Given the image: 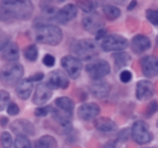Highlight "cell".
<instances>
[{
  "label": "cell",
  "mask_w": 158,
  "mask_h": 148,
  "mask_svg": "<svg viewBox=\"0 0 158 148\" xmlns=\"http://www.w3.org/2000/svg\"><path fill=\"white\" fill-rule=\"evenodd\" d=\"M113 2L116 3V5H123V3L127 1V0H112Z\"/></svg>",
  "instance_id": "obj_44"
},
{
  "label": "cell",
  "mask_w": 158,
  "mask_h": 148,
  "mask_svg": "<svg viewBox=\"0 0 158 148\" xmlns=\"http://www.w3.org/2000/svg\"><path fill=\"white\" fill-rule=\"evenodd\" d=\"M13 148H31V143L28 139V136L16 135L13 143Z\"/></svg>",
  "instance_id": "obj_28"
},
{
  "label": "cell",
  "mask_w": 158,
  "mask_h": 148,
  "mask_svg": "<svg viewBox=\"0 0 158 148\" xmlns=\"http://www.w3.org/2000/svg\"><path fill=\"white\" fill-rule=\"evenodd\" d=\"M156 41H157V44H158V36H157V38H156Z\"/></svg>",
  "instance_id": "obj_45"
},
{
  "label": "cell",
  "mask_w": 158,
  "mask_h": 148,
  "mask_svg": "<svg viewBox=\"0 0 158 148\" xmlns=\"http://www.w3.org/2000/svg\"><path fill=\"white\" fill-rule=\"evenodd\" d=\"M146 18L154 26H158V10L148 9L146 11Z\"/></svg>",
  "instance_id": "obj_33"
},
{
  "label": "cell",
  "mask_w": 158,
  "mask_h": 148,
  "mask_svg": "<svg viewBox=\"0 0 158 148\" xmlns=\"http://www.w3.org/2000/svg\"><path fill=\"white\" fill-rule=\"evenodd\" d=\"M56 139L51 135H44L34 144V148H56Z\"/></svg>",
  "instance_id": "obj_24"
},
{
  "label": "cell",
  "mask_w": 158,
  "mask_h": 148,
  "mask_svg": "<svg viewBox=\"0 0 158 148\" xmlns=\"http://www.w3.org/2000/svg\"><path fill=\"white\" fill-rule=\"evenodd\" d=\"M63 39V33L56 25H39L35 31V40L47 46H57Z\"/></svg>",
  "instance_id": "obj_2"
},
{
  "label": "cell",
  "mask_w": 158,
  "mask_h": 148,
  "mask_svg": "<svg viewBox=\"0 0 158 148\" xmlns=\"http://www.w3.org/2000/svg\"><path fill=\"white\" fill-rule=\"evenodd\" d=\"M7 113H9L10 116H16L20 113V107H19L18 104L11 102V103H9L7 106Z\"/></svg>",
  "instance_id": "obj_35"
},
{
  "label": "cell",
  "mask_w": 158,
  "mask_h": 148,
  "mask_svg": "<svg viewBox=\"0 0 158 148\" xmlns=\"http://www.w3.org/2000/svg\"><path fill=\"white\" fill-rule=\"evenodd\" d=\"M34 89V82L29 80V78L22 79L15 87V93L22 101H26L31 96Z\"/></svg>",
  "instance_id": "obj_20"
},
{
  "label": "cell",
  "mask_w": 158,
  "mask_h": 148,
  "mask_svg": "<svg viewBox=\"0 0 158 148\" xmlns=\"http://www.w3.org/2000/svg\"><path fill=\"white\" fill-rule=\"evenodd\" d=\"M78 9L74 3H68V5L64 6L62 9L57 11L56 15L54 18V21L59 24H66L69 21L74 20L77 15Z\"/></svg>",
  "instance_id": "obj_16"
},
{
  "label": "cell",
  "mask_w": 158,
  "mask_h": 148,
  "mask_svg": "<svg viewBox=\"0 0 158 148\" xmlns=\"http://www.w3.org/2000/svg\"><path fill=\"white\" fill-rule=\"evenodd\" d=\"M90 92L94 97L105 98L110 92V84L103 79H97L90 84Z\"/></svg>",
  "instance_id": "obj_18"
},
{
  "label": "cell",
  "mask_w": 158,
  "mask_h": 148,
  "mask_svg": "<svg viewBox=\"0 0 158 148\" xmlns=\"http://www.w3.org/2000/svg\"><path fill=\"white\" fill-rule=\"evenodd\" d=\"M8 122H9V120H8L7 117H1V118H0V125L2 126V128H5V126L8 125Z\"/></svg>",
  "instance_id": "obj_41"
},
{
  "label": "cell",
  "mask_w": 158,
  "mask_h": 148,
  "mask_svg": "<svg viewBox=\"0 0 158 148\" xmlns=\"http://www.w3.org/2000/svg\"><path fill=\"white\" fill-rule=\"evenodd\" d=\"M135 6H136V0H132L131 2H130L129 7H128V10H132V9H134V8H135Z\"/></svg>",
  "instance_id": "obj_43"
},
{
  "label": "cell",
  "mask_w": 158,
  "mask_h": 148,
  "mask_svg": "<svg viewBox=\"0 0 158 148\" xmlns=\"http://www.w3.org/2000/svg\"><path fill=\"white\" fill-rule=\"evenodd\" d=\"M44 75L42 74V72H37V74H34L33 76L28 77L29 80L33 81V82H39V81H41L42 79H44Z\"/></svg>",
  "instance_id": "obj_40"
},
{
  "label": "cell",
  "mask_w": 158,
  "mask_h": 148,
  "mask_svg": "<svg viewBox=\"0 0 158 148\" xmlns=\"http://www.w3.org/2000/svg\"><path fill=\"white\" fill-rule=\"evenodd\" d=\"M101 41V48L105 52H112V51H123L128 48L129 42L125 37L116 34L106 35Z\"/></svg>",
  "instance_id": "obj_6"
},
{
  "label": "cell",
  "mask_w": 158,
  "mask_h": 148,
  "mask_svg": "<svg viewBox=\"0 0 158 148\" xmlns=\"http://www.w3.org/2000/svg\"><path fill=\"white\" fill-rule=\"evenodd\" d=\"M131 136L133 141L139 145H145L153 141V134L149 131L146 122L142 120L135 121L131 126Z\"/></svg>",
  "instance_id": "obj_5"
},
{
  "label": "cell",
  "mask_w": 158,
  "mask_h": 148,
  "mask_svg": "<svg viewBox=\"0 0 158 148\" xmlns=\"http://www.w3.org/2000/svg\"><path fill=\"white\" fill-rule=\"evenodd\" d=\"M38 48L35 46V44H31V46L26 47L24 50V56L27 61L29 62H35L36 60L38 59Z\"/></svg>",
  "instance_id": "obj_27"
},
{
  "label": "cell",
  "mask_w": 158,
  "mask_h": 148,
  "mask_svg": "<svg viewBox=\"0 0 158 148\" xmlns=\"http://www.w3.org/2000/svg\"><path fill=\"white\" fill-rule=\"evenodd\" d=\"M10 43V37L5 33H0V51H2Z\"/></svg>",
  "instance_id": "obj_38"
},
{
  "label": "cell",
  "mask_w": 158,
  "mask_h": 148,
  "mask_svg": "<svg viewBox=\"0 0 158 148\" xmlns=\"http://www.w3.org/2000/svg\"><path fill=\"white\" fill-rule=\"evenodd\" d=\"M113 59H114V63L117 69L126 67L130 63V61H131V56L128 53L123 52V51H118V52L114 53L113 54Z\"/></svg>",
  "instance_id": "obj_25"
},
{
  "label": "cell",
  "mask_w": 158,
  "mask_h": 148,
  "mask_svg": "<svg viewBox=\"0 0 158 148\" xmlns=\"http://www.w3.org/2000/svg\"><path fill=\"white\" fill-rule=\"evenodd\" d=\"M13 138L9 132H2L0 135V148H11L13 146Z\"/></svg>",
  "instance_id": "obj_29"
},
{
  "label": "cell",
  "mask_w": 158,
  "mask_h": 148,
  "mask_svg": "<svg viewBox=\"0 0 158 148\" xmlns=\"http://www.w3.org/2000/svg\"><path fill=\"white\" fill-rule=\"evenodd\" d=\"M55 106L57 107L59 110H61L62 113L68 115L69 117H72L73 113H74L75 103L72 98L67 97V96H61V97H57L56 100H55Z\"/></svg>",
  "instance_id": "obj_22"
},
{
  "label": "cell",
  "mask_w": 158,
  "mask_h": 148,
  "mask_svg": "<svg viewBox=\"0 0 158 148\" xmlns=\"http://www.w3.org/2000/svg\"><path fill=\"white\" fill-rule=\"evenodd\" d=\"M42 63H44L47 67H52V66H54V64H55L54 56L51 54H46L44 56V59H42Z\"/></svg>",
  "instance_id": "obj_39"
},
{
  "label": "cell",
  "mask_w": 158,
  "mask_h": 148,
  "mask_svg": "<svg viewBox=\"0 0 158 148\" xmlns=\"http://www.w3.org/2000/svg\"><path fill=\"white\" fill-rule=\"evenodd\" d=\"M157 128H158V121H157Z\"/></svg>",
  "instance_id": "obj_46"
},
{
  "label": "cell",
  "mask_w": 158,
  "mask_h": 148,
  "mask_svg": "<svg viewBox=\"0 0 158 148\" xmlns=\"http://www.w3.org/2000/svg\"><path fill=\"white\" fill-rule=\"evenodd\" d=\"M23 75V66L16 62H10L0 70V81L5 87H14L22 80Z\"/></svg>",
  "instance_id": "obj_3"
},
{
  "label": "cell",
  "mask_w": 158,
  "mask_h": 148,
  "mask_svg": "<svg viewBox=\"0 0 158 148\" xmlns=\"http://www.w3.org/2000/svg\"><path fill=\"white\" fill-rule=\"evenodd\" d=\"M34 7L29 0H2L0 6V21L12 23L26 21L33 15Z\"/></svg>",
  "instance_id": "obj_1"
},
{
  "label": "cell",
  "mask_w": 158,
  "mask_h": 148,
  "mask_svg": "<svg viewBox=\"0 0 158 148\" xmlns=\"http://www.w3.org/2000/svg\"><path fill=\"white\" fill-rule=\"evenodd\" d=\"M67 74H64L62 70H53L50 75H49L48 79V84L50 85L52 89H61L65 90L69 85V80L68 77L66 76Z\"/></svg>",
  "instance_id": "obj_15"
},
{
  "label": "cell",
  "mask_w": 158,
  "mask_h": 148,
  "mask_svg": "<svg viewBox=\"0 0 158 148\" xmlns=\"http://www.w3.org/2000/svg\"><path fill=\"white\" fill-rule=\"evenodd\" d=\"M78 7H80V9L82 11L87 12H92L95 8V2H93L92 0H79L78 1Z\"/></svg>",
  "instance_id": "obj_30"
},
{
  "label": "cell",
  "mask_w": 158,
  "mask_h": 148,
  "mask_svg": "<svg viewBox=\"0 0 158 148\" xmlns=\"http://www.w3.org/2000/svg\"><path fill=\"white\" fill-rule=\"evenodd\" d=\"M86 72L93 80L103 79L110 74V66L105 60H94L86 66Z\"/></svg>",
  "instance_id": "obj_8"
},
{
  "label": "cell",
  "mask_w": 158,
  "mask_h": 148,
  "mask_svg": "<svg viewBox=\"0 0 158 148\" xmlns=\"http://www.w3.org/2000/svg\"><path fill=\"white\" fill-rule=\"evenodd\" d=\"M53 109L54 108L52 106H44L42 105V106L35 109V116H37V117H46V116L52 113Z\"/></svg>",
  "instance_id": "obj_32"
},
{
  "label": "cell",
  "mask_w": 158,
  "mask_h": 148,
  "mask_svg": "<svg viewBox=\"0 0 158 148\" xmlns=\"http://www.w3.org/2000/svg\"><path fill=\"white\" fill-rule=\"evenodd\" d=\"M155 93L154 84L148 80H141L136 83L135 96L139 101H147L151 100Z\"/></svg>",
  "instance_id": "obj_17"
},
{
  "label": "cell",
  "mask_w": 158,
  "mask_h": 148,
  "mask_svg": "<svg viewBox=\"0 0 158 148\" xmlns=\"http://www.w3.org/2000/svg\"><path fill=\"white\" fill-rule=\"evenodd\" d=\"M53 122L55 123V131L62 135H67L73 131V123L70 121V118L68 115L62 113L59 109H53L51 113Z\"/></svg>",
  "instance_id": "obj_7"
},
{
  "label": "cell",
  "mask_w": 158,
  "mask_h": 148,
  "mask_svg": "<svg viewBox=\"0 0 158 148\" xmlns=\"http://www.w3.org/2000/svg\"><path fill=\"white\" fill-rule=\"evenodd\" d=\"M61 65L64 68L66 74L68 75V77H70L72 79H77L81 74L82 64L81 61L77 56L65 55L61 60Z\"/></svg>",
  "instance_id": "obj_9"
},
{
  "label": "cell",
  "mask_w": 158,
  "mask_h": 148,
  "mask_svg": "<svg viewBox=\"0 0 158 148\" xmlns=\"http://www.w3.org/2000/svg\"><path fill=\"white\" fill-rule=\"evenodd\" d=\"M157 110H158V103L156 102V101H152V102L147 105L146 110H145V116H146L147 118L152 117L154 113H157Z\"/></svg>",
  "instance_id": "obj_34"
},
{
  "label": "cell",
  "mask_w": 158,
  "mask_h": 148,
  "mask_svg": "<svg viewBox=\"0 0 158 148\" xmlns=\"http://www.w3.org/2000/svg\"><path fill=\"white\" fill-rule=\"evenodd\" d=\"M19 57H20V50L19 46L14 42H10L1 53V59L6 62H15L19 60Z\"/></svg>",
  "instance_id": "obj_23"
},
{
  "label": "cell",
  "mask_w": 158,
  "mask_h": 148,
  "mask_svg": "<svg viewBox=\"0 0 158 148\" xmlns=\"http://www.w3.org/2000/svg\"><path fill=\"white\" fill-rule=\"evenodd\" d=\"M130 135H131V130H129V129H123V130H121L120 132L118 133L117 138L120 142H127Z\"/></svg>",
  "instance_id": "obj_37"
},
{
  "label": "cell",
  "mask_w": 158,
  "mask_h": 148,
  "mask_svg": "<svg viewBox=\"0 0 158 148\" xmlns=\"http://www.w3.org/2000/svg\"><path fill=\"white\" fill-rule=\"evenodd\" d=\"M93 125L100 132H114L117 129V124L112 119L107 117H99L95 118L93 121Z\"/></svg>",
  "instance_id": "obj_21"
},
{
  "label": "cell",
  "mask_w": 158,
  "mask_h": 148,
  "mask_svg": "<svg viewBox=\"0 0 158 148\" xmlns=\"http://www.w3.org/2000/svg\"><path fill=\"white\" fill-rule=\"evenodd\" d=\"M10 130L16 135H24V136L35 135V126L29 120L26 119L14 120L10 124Z\"/></svg>",
  "instance_id": "obj_12"
},
{
  "label": "cell",
  "mask_w": 158,
  "mask_h": 148,
  "mask_svg": "<svg viewBox=\"0 0 158 148\" xmlns=\"http://www.w3.org/2000/svg\"><path fill=\"white\" fill-rule=\"evenodd\" d=\"M102 148H116V144H115V142H108Z\"/></svg>",
  "instance_id": "obj_42"
},
{
  "label": "cell",
  "mask_w": 158,
  "mask_h": 148,
  "mask_svg": "<svg viewBox=\"0 0 158 148\" xmlns=\"http://www.w3.org/2000/svg\"><path fill=\"white\" fill-rule=\"evenodd\" d=\"M53 95V89L47 83L40 82L37 84L33 95V103L38 106L44 105Z\"/></svg>",
  "instance_id": "obj_11"
},
{
  "label": "cell",
  "mask_w": 158,
  "mask_h": 148,
  "mask_svg": "<svg viewBox=\"0 0 158 148\" xmlns=\"http://www.w3.org/2000/svg\"><path fill=\"white\" fill-rule=\"evenodd\" d=\"M119 79H120V81H121V82H123V83L130 82V81H131V79H132L131 72H130V70H127V69L123 70V72H120V75H119Z\"/></svg>",
  "instance_id": "obj_36"
},
{
  "label": "cell",
  "mask_w": 158,
  "mask_h": 148,
  "mask_svg": "<svg viewBox=\"0 0 158 148\" xmlns=\"http://www.w3.org/2000/svg\"><path fill=\"white\" fill-rule=\"evenodd\" d=\"M73 51L76 56L81 61H91L99 55V46L92 39L78 40L74 44Z\"/></svg>",
  "instance_id": "obj_4"
},
{
  "label": "cell",
  "mask_w": 158,
  "mask_h": 148,
  "mask_svg": "<svg viewBox=\"0 0 158 148\" xmlns=\"http://www.w3.org/2000/svg\"><path fill=\"white\" fill-rule=\"evenodd\" d=\"M100 106L95 103H85L80 105L77 109V115L79 119L84 121H89V120L95 119L100 113Z\"/></svg>",
  "instance_id": "obj_13"
},
{
  "label": "cell",
  "mask_w": 158,
  "mask_h": 148,
  "mask_svg": "<svg viewBox=\"0 0 158 148\" xmlns=\"http://www.w3.org/2000/svg\"><path fill=\"white\" fill-rule=\"evenodd\" d=\"M141 69L145 77L154 78L158 75V59L153 55H147L141 60Z\"/></svg>",
  "instance_id": "obj_14"
},
{
  "label": "cell",
  "mask_w": 158,
  "mask_h": 148,
  "mask_svg": "<svg viewBox=\"0 0 158 148\" xmlns=\"http://www.w3.org/2000/svg\"><path fill=\"white\" fill-rule=\"evenodd\" d=\"M103 13L105 15V18L110 21H115L120 16L121 11L118 9L117 7H114V6L107 5L103 8Z\"/></svg>",
  "instance_id": "obj_26"
},
{
  "label": "cell",
  "mask_w": 158,
  "mask_h": 148,
  "mask_svg": "<svg viewBox=\"0 0 158 148\" xmlns=\"http://www.w3.org/2000/svg\"><path fill=\"white\" fill-rule=\"evenodd\" d=\"M82 27L90 34H97L104 27V21L98 12H89L82 18Z\"/></svg>",
  "instance_id": "obj_10"
},
{
  "label": "cell",
  "mask_w": 158,
  "mask_h": 148,
  "mask_svg": "<svg viewBox=\"0 0 158 148\" xmlns=\"http://www.w3.org/2000/svg\"><path fill=\"white\" fill-rule=\"evenodd\" d=\"M10 102V94L6 90H0V111H2L7 108L8 104Z\"/></svg>",
  "instance_id": "obj_31"
},
{
  "label": "cell",
  "mask_w": 158,
  "mask_h": 148,
  "mask_svg": "<svg viewBox=\"0 0 158 148\" xmlns=\"http://www.w3.org/2000/svg\"><path fill=\"white\" fill-rule=\"evenodd\" d=\"M151 40L144 35H136L131 40V49L136 54H141L147 51L151 48Z\"/></svg>",
  "instance_id": "obj_19"
}]
</instances>
